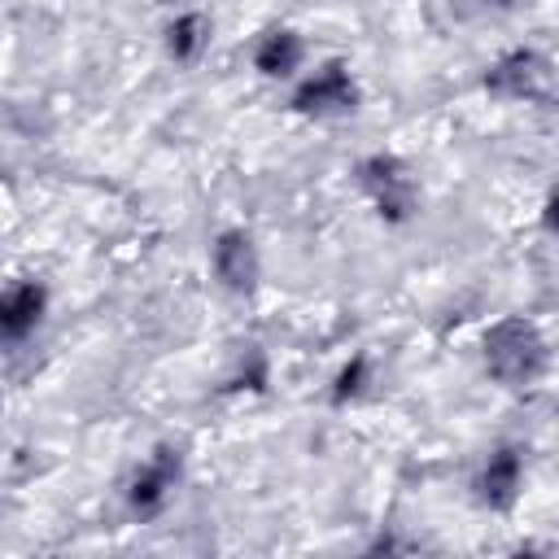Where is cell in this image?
<instances>
[{"instance_id": "cell-8", "label": "cell", "mask_w": 559, "mask_h": 559, "mask_svg": "<svg viewBox=\"0 0 559 559\" xmlns=\"http://www.w3.org/2000/svg\"><path fill=\"white\" fill-rule=\"evenodd\" d=\"M249 66L262 83H297L310 70V44L297 26L271 22L249 44Z\"/></svg>"}, {"instance_id": "cell-2", "label": "cell", "mask_w": 559, "mask_h": 559, "mask_svg": "<svg viewBox=\"0 0 559 559\" xmlns=\"http://www.w3.org/2000/svg\"><path fill=\"white\" fill-rule=\"evenodd\" d=\"M354 188L362 192V201L371 205V214L384 227H406V223L419 218L424 188H419L415 166L402 153H389V148L362 153L354 162Z\"/></svg>"}, {"instance_id": "cell-10", "label": "cell", "mask_w": 559, "mask_h": 559, "mask_svg": "<svg viewBox=\"0 0 559 559\" xmlns=\"http://www.w3.org/2000/svg\"><path fill=\"white\" fill-rule=\"evenodd\" d=\"M214 44V17L201 9H179L162 26V52L170 66H197Z\"/></svg>"}, {"instance_id": "cell-1", "label": "cell", "mask_w": 559, "mask_h": 559, "mask_svg": "<svg viewBox=\"0 0 559 559\" xmlns=\"http://www.w3.org/2000/svg\"><path fill=\"white\" fill-rule=\"evenodd\" d=\"M480 371L507 389L528 393L550 371V341L528 314H502L480 332Z\"/></svg>"}, {"instance_id": "cell-14", "label": "cell", "mask_w": 559, "mask_h": 559, "mask_svg": "<svg viewBox=\"0 0 559 559\" xmlns=\"http://www.w3.org/2000/svg\"><path fill=\"white\" fill-rule=\"evenodd\" d=\"M489 9H498V13H520V9H528L533 0H485Z\"/></svg>"}, {"instance_id": "cell-13", "label": "cell", "mask_w": 559, "mask_h": 559, "mask_svg": "<svg viewBox=\"0 0 559 559\" xmlns=\"http://www.w3.org/2000/svg\"><path fill=\"white\" fill-rule=\"evenodd\" d=\"M537 223H542V231L550 236V240H559V188L542 201V214H537Z\"/></svg>"}, {"instance_id": "cell-11", "label": "cell", "mask_w": 559, "mask_h": 559, "mask_svg": "<svg viewBox=\"0 0 559 559\" xmlns=\"http://www.w3.org/2000/svg\"><path fill=\"white\" fill-rule=\"evenodd\" d=\"M371 384H376V354L371 349H358V354H349L332 371V380H328V406H336V411L358 406L371 393Z\"/></svg>"}, {"instance_id": "cell-7", "label": "cell", "mask_w": 559, "mask_h": 559, "mask_svg": "<svg viewBox=\"0 0 559 559\" xmlns=\"http://www.w3.org/2000/svg\"><path fill=\"white\" fill-rule=\"evenodd\" d=\"M205 266H210V280L218 293L227 297H253L262 288V245L249 227H218L210 236V253H205Z\"/></svg>"}, {"instance_id": "cell-5", "label": "cell", "mask_w": 559, "mask_h": 559, "mask_svg": "<svg viewBox=\"0 0 559 559\" xmlns=\"http://www.w3.org/2000/svg\"><path fill=\"white\" fill-rule=\"evenodd\" d=\"M555 83V61L533 48V44H515V48H502L498 57L485 61L480 70V92L498 105H528V100H542Z\"/></svg>"}, {"instance_id": "cell-12", "label": "cell", "mask_w": 559, "mask_h": 559, "mask_svg": "<svg viewBox=\"0 0 559 559\" xmlns=\"http://www.w3.org/2000/svg\"><path fill=\"white\" fill-rule=\"evenodd\" d=\"M223 384L231 393H266V384H271V354L258 341H240L231 349V362H227Z\"/></svg>"}, {"instance_id": "cell-4", "label": "cell", "mask_w": 559, "mask_h": 559, "mask_svg": "<svg viewBox=\"0 0 559 559\" xmlns=\"http://www.w3.org/2000/svg\"><path fill=\"white\" fill-rule=\"evenodd\" d=\"M183 485V445L175 441H157L122 480V507L131 520L148 524L157 515H166V507L175 502Z\"/></svg>"}, {"instance_id": "cell-6", "label": "cell", "mask_w": 559, "mask_h": 559, "mask_svg": "<svg viewBox=\"0 0 559 559\" xmlns=\"http://www.w3.org/2000/svg\"><path fill=\"white\" fill-rule=\"evenodd\" d=\"M524 485H528V459H524V445L515 441H498L489 445L476 467H472V480H467V493L480 511L489 515H511L524 498Z\"/></svg>"}, {"instance_id": "cell-9", "label": "cell", "mask_w": 559, "mask_h": 559, "mask_svg": "<svg viewBox=\"0 0 559 559\" xmlns=\"http://www.w3.org/2000/svg\"><path fill=\"white\" fill-rule=\"evenodd\" d=\"M48 310H52V288H48L44 275H17V280H9V288L0 293V336H4V345L9 349L26 345L44 328Z\"/></svg>"}, {"instance_id": "cell-3", "label": "cell", "mask_w": 559, "mask_h": 559, "mask_svg": "<svg viewBox=\"0 0 559 559\" xmlns=\"http://www.w3.org/2000/svg\"><path fill=\"white\" fill-rule=\"evenodd\" d=\"M288 114L306 118V122H336V118H354L362 109V83L349 70V61H319L310 66L297 83H288Z\"/></svg>"}]
</instances>
